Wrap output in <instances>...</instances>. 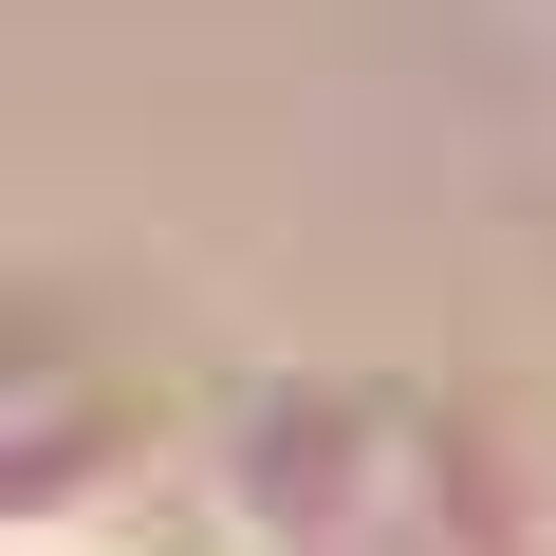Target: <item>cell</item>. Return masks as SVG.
Returning a JSON list of instances; mask_svg holds the SVG:
<instances>
[{
    "label": "cell",
    "mask_w": 556,
    "mask_h": 556,
    "mask_svg": "<svg viewBox=\"0 0 556 556\" xmlns=\"http://www.w3.org/2000/svg\"><path fill=\"white\" fill-rule=\"evenodd\" d=\"M167 501H204V390H167L149 353L93 371L38 316L20 408H0V556H149Z\"/></svg>",
    "instance_id": "obj_1"
},
{
    "label": "cell",
    "mask_w": 556,
    "mask_h": 556,
    "mask_svg": "<svg viewBox=\"0 0 556 556\" xmlns=\"http://www.w3.org/2000/svg\"><path fill=\"white\" fill-rule=\"evenodd\" d=\"M408 501V371H223L204 538L223 556H371Z\"/></svg>",
    "instance_id": "obj_2"
},
{
    "label": "cell",
    "mask_w": 556,
    "mask_h": 556,
    "mask_svg": "<svg viewBox=\"0 0 556 556\" xmlns=\"http://www.w3.org/2000/svg\"><path fill=\"white\" fill-rule=\"evenodd\" d=\"M371 556H556V445H538V408L408 371V501H390Z\"/></svg>",
    "instance_id": "obj_3"
}]
</instances>
